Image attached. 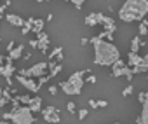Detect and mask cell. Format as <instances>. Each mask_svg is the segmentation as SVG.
<instances>
[{
    "label": "cell",
    "instance_id": "cell-1",
    "mask_svg": "<svg viewBox=\"0 0 148 124\" xmlns=\"http://www.w3.org/2000/svg\"><path fill=\"white\" fill-rule=\"evenodd\" d=\"M91 44H92V49H94V65L112 67L115 61L120 59V51L117 49V45L113 42L103 40L99 37H92Z\"/></svg>",
    "mask_w": 148,
    "mask_h": 124
},
{
    "label": "cell",
    "instance_id": "cell-2",
    "mask_svg": "<svg viewBox=\"0 0 148 124\" xmlns=\"http://www.w3.org/2000/svg\"><path fill=\"white\" fill-rule=\"evenodd\" d=\"M148 14V0H125L119 9V18L124 23L143 21Z\"/></svg>",
    "mask_w": 148,
    "mask_h": 124
},
{
    "label": "cell",
    "instance_id": "cell-3",
    "mask_svg": "<svg viewBox=\"0 0 148 124\" xmlns=\"http://www.w3.org/2000/svg\"><path fill=\"white\" fill-rule=\"evenodd\" d=\"M86 74H91L89 70H80V72H75L71 74L68 81H63L59 82V87L63 89V93H66L68 96H77L80 94L82 87H84V82H86Z\"/></svg>",
    "mask_w": 148,
    "mask_h": 124
},
{
    "label": "cell",
    "instance_id": "cell-4",
    "mask_svg": "<svg viewBox=\"0 0 148 124\" xmlns=\"http://www.w3.org/2000/svg\"><path fill=\"white\" fill-rule=\"evenodd\" d=\"M2 119L4 121H12L14 124H33L35 122V115H33V112L28 105L19 107L12 112H5L2 115Z\"/></svg>",
    "mask_w": 148,
    "mask_h": 124
},
{
    "label": "cell",
    "instance_id": "cell-5",
    "mask_svg": "<svg viewBox=\"0 0 148 124\" xmlns=\"http://www.w3.org/2000/svg\"><path fill=\"white\" fill-rule=\"evenodd\" d=\"M49 70V63H44V61H40V63H35L33 67L30 68H23L19 70V75H25V77H44L45 72Z\"/></svg>",
    "mask_w": 148,
    "mask_h": 124
},
{
    "label": "cell",
    "instance_id": "cell-6",
    "mask_svg": "<svg viewBox=\"0 0 148 124\" xmlns=\"http://www.w3.org/2000/svg\"><path fill=\"white\" fill-rule=\"evenodd\" d=\"M40 114H42V117H44V121H45V122L58 124V122L61 121L59 108H58V107H54V105H47V107H44V108L40 110Z\"/></svg>",
    "mask_w": 148,
    "mask_h": 124
},
{
    "label": "cell",
    "instance_id": "cell-7",
    "mask_svg": "<svg viewBox=\"0 0 148 124\" xmlns=\"http://www.w3.org/2000/svg\"><path fill=\"white\" fill-rule=\"evenodd\" d=\"M16 79H18V82H19V84H23V86H25V87H26L30 93H33V94H35V93H38L40 86H38V82H35L33 79H30V77H25V75H18Z\"/></svg>",
    "mask_w": 148,
    "mask_h": 124
},
{
    "label": "cell",
    "instance_id": "cell-8",
    "mask_svg": "<svg viewBox=\"0 0 148 124\" xmlns=\"http://www.w3.org/2000/svg\"><path fill=\"white\" fill-rule=\"evenodd\" d=\"M103 19H105V14L103 12H91V14H87L84 18V23L87 26H96V25H101Z\"/></svg>",
    "mask_w": 148,
    "mask_h": 124
},
{
    "label": "cell",
    "instance_id": "cell-9",
    "mask_svg": "<svg viewBox=\"0 0 148 124\" xmlns=\"http://www.w3.org/2000/svg\"><path fill=\"white\" fill-rule=\"evenodd\" d=\"M125 70H127V63L122 61V59H119L112 65V77H124Z\"/></svg>",
    "mask_w": 148,
    "mask_h": 124
},
{
    "label": "cell",
    "instance_id": "cell-10",
    "mask_svg": "<svg viewBox=\"0 0 148 124\" xmlns=\"http://www.w3.org/2000/svg\"><path fill=\"white\" fill-rule=\"evenodd\" d=\"M37 40H38V49L42 51V54H47V49H49V35L45 32H40V33H37Z\"/></svg>",
    "mask_w": 148,
    "mask_h": 124
},
{
    "label": "cell",
    "instance_id": "cell-11",
    "mask_svg": "<svg viewBox=\"0 0 148 124\" xmlns=\"http://www.w3.org/2000/svg\"><path fill=\"white\" fill-rule=\"evenodd\" d=\"M14 72H16V68H14V61L7 56L5 63H4V74H2V77H5V81H9V79L14 75Z\"/></svg>",
    "mask_w": 148,
    "mask_h": 124
},
{
    "label": "cell",
    "instance_id": "cell-12",
    "mask_svg": "<svg viewBox=\"0 0 148 124\" xmlns=\"http://www.w3.org/2000/svg\"><path fill=\"white\" fill-rule=\"evenodd\" d=\"M141 61H143V56H141L139 52H131V51H129V54H127V65H129L131 68L139 67Z\"/></svg>",
    "mask_w": 148,
    "mask_h": 124
},
{
    "label": "cell",
    "instance_id": "cell-13",
    "mask_svg": "<svg viewBox=\"0 0 148 124\" xmlns=\"http://www.w3.org/2000/svg\"><path fill=\"white\" fill-rule=\"evenodd\" d=\"M136 124H148V100L141 105V112L136 119Z\"/></svg>",
    "mask_w": 148,
    "mask_h": 124
},
{
    "label": "cell",
    "instance_id": "cell-14",
    "mask_svg": "<svg viewBox=\"0 0 148 124\" xmlns=\"http://www.w3.org/2000/svg\"><path fill=\"white\" fill-rule=\"evenodd\" d=\"M5 19H7L12 26H19V28H23V26H25V21H26V19H23V18L18 16V14H7Z\"/></svg>",
    "mask_w": 148,
    "mask_h": 124
},
{
    "label": "cell",
    "instance_id": "cell-15",
    "mask_svg": "<svg viewBox=\"0 0 148 124\" xmlns=\"http://www.w3.org/2000/svg\"><path fill=\"white\" fill-rule=\"evenodd\" d=\"M132 72H134V75H136V74H148V54L143 56L141 65H139V67H134Z\"/></svg>",
    "mask_w": 148,
    "mask_h": 124
},
{
    "label": "cell",
    "instance_id": "cell-16",
    "mask_svg": "<svg viewBox=\"0 0 148 124\" xmlns=\"http://www.w3.org/2000/svg\"><path fill=\"white\" fill-rule=\"evenodd\" d=\"M28 107L32 108L33 114H35V112H40V110H42V98H40V96H33V98L30 100Z\"/></svg>",
    "mask_w": 148,
    "mask_h": 124
},
{
    "label": "cell",
    "instance_id": "cell-17",
    "mask_svg": "<svg viewBox=\"0 0 148 124\" xmlns=\"http://www.w3.org/2000/svg\"><path fill=\"white\" fill-rule=\"evenodd\" d=\"M23 51H25V45H21V44H19V45H16V47L9 52V58H11L12 61H16V59H19V58L23 56Z\"/></svg>",
    "mask_w": 148,
    "mask_h": 124
},
{
    "label": "cell",
    "instance_id": "cell-18",
    "mask_svg": "<svg viewBox=\"0 0 148 124\" xmlns=\"http://www.w3.org/2000/svg\"><path fill=\"white\" fill-rule=\"evenodd\" d=\"M44 25H45V21H42V19H33V28H32V32H33V33L44 32Z\"/></svg>",
    "mask_w": 148,
    "mask_h": 124
},
{
    "label": "cell",
    "instance_id": "cell-19",
    "mask_svg": "<svg viewBox=\"0 0 148 124\" xmlns=\"http://www.w3.org/2000/svg\"><path fill=\"white\" fill-rule=\"evenodd\" d=\"M139 45H141V39H139V35H136L131 40V52H139Z\"/></svg>",
    "mask_w": 148,
    "mask_h": 124
},
{
    "label": "cell",
    "instance_id": "cell-20",
    "mask_svg": "<svg viewBox=\"0 0 148 124\" xmlns=\"http://www.w3.org/2000/svg\"><path fill=\"white\" fill-rule=\"evenodd\" d=\"M63 52V47H56V49H52L51 52H49V59L52 61V59H56L58 58V54H61Z\"/></svg>",
    "mask_w": 148,
    "mask_h": 124
},
{
    "label": "cell",
    "instance_id": "cell-21",
    "mask_svg": "<svg viewBox=\"0 0 148 124\" xmlns=\"http://www.w3.org/2000/svg\"><path fill=\"white\" fill-rule=\"evenodd\" d=\"M138 32H139V37H141V35H146V37H148V26L145 25V21H141V23H139Z\"/></svg>",
    "mask_w": 148,
    "mask_h": 124
},
{
    "label": "cell",
    "instance_id": "cell-22",
    "mask_svg": "<svg viewBox=\"0 0 148 124\" xmlns=\"http://www.w3.org/2000/svg\"><path fill=\"white\" fill-rule=\"evenodd\" d=\"M61 70H63V65H61V63H58L54 68H51V74H49V75H51V77H56V75H58Z\"/></svg>",
    "mask_w": 148,
    "mask_h": 124
},
{
    "label": "cell",
    "instance_id": "cell-23",
    "mask_svg": "<svg viewBox=\"0 0 148 124\" xmlns=\"http://www.w3.org/2000/svg\"><path fill=\"white\" fill-rule=\"evenodd\" d=\"M146 100H148V93H146V91H139V94H138V101H139V105H143Z\"/></svg>",
    "mask_w": 148,
    "mask_h": 124
},
{
    "label": "cell",
    "instance_id": "cell-24",
    "mask_svg": "<svg viewBox=\"0 0 148 124\" xmlns=\"http://www.w3.org/2000/svg\"><path fill=\"white\" fill-rule=\"evenodd\" d=\"M132 91H134V86H132V84H129L127 87H124L122 96H131V94H132Z\"/></svg>",
    "mask_w": 148,
    "mask_h": 124
},
{
    "label": "cell",
    "instance_id": "cell-25",
    "mask_svg": "<svg viewBox=\"0 0 148 124\" xmlns=\"http://www.w3.org/2000/svg\"><path fill=\"white\" fill-rule=\"evenodd\" d=\"M87 114H89V112H87V108H80V110H77V115H79V119H80V121H84V119L87 117Z\"/></svg>",
    "mask_w": 148,
    "mask_h": 124
},
{
    "label": "cell",
    "instance_id": "cell-26",
    "mask_svg": "<svg viewBox=\"0 0 148 124\" xmlns=\"http://www.w3.org/2000/svg\"><path fill=\"white\" fill-rule=\"evenodd\" d=\"M66 108H68L70 114H75V112H77V107H75V103H73V101H68V103H66Z\"/></svg>",
    "mask_w": 148,
    "mask_h": 124
},
{
    "label": "cell",
    "instance_id": "cell-27",
    "mask_svg": "<svg viewBox=\"0 0 148 124\" xmlns=\"http://www.w3.org/2000/svg\"><path fill=\"white\" fill-rule=\"evenodd\" d=\"M18 100H19L23 105H28V103H30V100H32V96H30V94H25V96H18Z\"/></svg>",
    "mask_w": 148,
    "mask_h": 124
},
{
    "label": "cell",
    "instance_id": "cell-28",
    "mask_svg": "<svg viewBox=\"0 0 148 124\" xmlns=\"http://www.w3.org/2000/svg\"><path fill=\"white\" fill-rule=\"evenodd\" d=\"M70 2L75 6V9H82V6H84V2L86 0H70Z\"/></svg>",
    "mask_w": 148,
    "mask_h": 124
},
{
    "label": "cell",
    "instance_id": "cell-29",
    "mask_svg": "<svg viewBox=\"0 0 148 124\" xmlns=\"http://www.w3.org/2000/svg\"><path fill=\"white\" fill-rule=\"evenodd\" d=\"M96 75H92V74H87V77H86V82H89V84H96Z\"/></svg>",
    "mask_w": 148,
    "mask_h": 124
},
{
    "label": "cell",
    "instance_id": "cell-30",
    "mask_svg": "<svg viewBox=\"0 0 148 124\" xmlns=\"http://www.w3.org/2000/svg\"><path fill=\"white\" fill-rule=\"evenodd\" d=\"M96 105H98V108H105V107H108V101H105V100H98Z\"/></svg>",
    "mask_w": 148,
    "mask_h": 124
},
{
    "label": "cell",
    "instance_id": "cell-31",
    "mask_svg": "<svg viewBox=\"0 0 148 124\" xmlns=\"http://www.w3.org/2000/svg\"><path fill=\"white\" fill-rule=\"evenodd\" d=\"M49 93H51L52 96H56V94H58V87H56V86H51V87H49Z\"/></svg>",
    "mask_w": 148,
    "mask_h": 124
},
{
    "label": "cell",
    "instance_id": "cell-32",
    "mask_svg": "<svg viewBox=\"0 0 148 124\" xmlns=\"http://www.w3.org/2000/svg\"><path fill=\"white\" fill-rule=\"evenodd\" d=\"M7 103H11V101H9L7 98H4V96H2V98H0V107H5Z\"/></svg>",
    "mask_w": 148,
    "mask_h": 124
},
{
    "label": "cell",
    "instance_id": "cell-33",
    "mask_svg": "<svg viewBox=\"0 0 148 124\" xmlns=\"http://www.w3.org/2000/svg\"><path fill=\"white\" fill-rule=\"evenodd\" d=\"M30 45H32V47H38V40H37V39L30 40Z\"/></svg>",
    "mask_w": 148,
    "mask_h": 124
},
{
    "label": "cell",
    "instance_id": "cell-34",
    "mask_svg": "<svg viewBox=\"0 0 148 124\" xmlns=\"http://www.w3.org/2000/svg\"><path fill=\"white\" fill-rule=\"evenodd\" d=\"M89 107H91V108H98V105H96V100H89Z\"/></svg>",
    "mask_w": 148,
    "mask_h": 124
},
{
    "label": "cell",
    "instance_id": "cell-35",
    "mask_svg": "<svg viewBox=\"0 0 148 124\" xmlns=\"http://www.w3.org/2000/svg\"><path fill=\"white\" fill-rule=\"evenodd\" d=\"M63 59H64V56H63V52H61V54H58V58H56V63H61Z\"/></svg>",
    "mask_w": 148,
    "mask_h": 124
},
{
    "label": "cell",
    "instance_id": "cell-36",
    "mask_svg": "<svg viewBox=\"0 0 148 124\" xmlns=\"http://www.w3.org/2000/svg\"><path fill=\"white\" fill-rule=\"evenodd\" d=\"M5 7H7L5 4H4V6H0V18H2V16H4V12H5Z\"/></svg>",
    "mask_w": 148,
    "mask_h": 124
},
{
    "label": "cell",
    "instance_id": "cell-37",
    "mask_svg": "<svg viewBox=\"0 0 148 124\" xmlns=\"http://www.w3.org/2000/svg\"><path fill=\"white\" fill-rule=\"evenodd\" d=\"M80 44H82V45H87V44H91V39H82Z\"/></svg>",
    "mask_w": 148,
    "mask_h": 124
},
{
    "label": "cell",
    "instance_id": "cell-38",
    "mask_svg": "<svg viewBox=\"0 0 148 124\" xmlns=\"http://www.w3.org/2000/svg\"><path fill=\"white\" fill-rule=\"evenodd\" d=\"M14 49V42H9V45H7V52H11Z\"/></svg>",
    "mask_w": 148,
    "mask_h": 124
},
{
    "label": "cell",
    "instance_id": "cell-39",
    "mask_svg": "<svg viewBox=\"0 0 148 124\" xmlns=\"http://www.w3.org/2000/svg\"><path fill=\"white\" fill-rule=\"evenodd\" d=\"M4 74V65H0V75Z\"/></svg>",
    "mask_w": 148,
    "mask_h": 124
},
{
    "label": "cell",
    "instance_id": "cell-40",
    "mask_svg": "<svg viewBox=\"0 0 148 124\" xmlns=\"http://www.w3.org/2000/svg\"><path fill=\"white\" fill-rule=\"evenodd\" d=\"M0 124H9V122L7 121H0Z\"/></svg>",
    "mask_w": 148,
    "mask_h": 124
},
{
    "label": "cell",
    "instance_id": "cell-41",
    "mask_svg": "<svg viewBox=\"0 0 148 124\" xmlns=\"http://www.w3.org/2000/svg\"><path fill=\"white\" fill-rule=\"evenodd\" d=\"M37 2H51V0H37Z\"/></svg>",
    "mask_w": 148,
    "mask_h": 124
},
{
    "label": "cell",
    "instance_id": "cell-42",
    "mask_svg": "<svg viewBox=\"0 0 148 124\" xmlns=\"http://www.w3.org/2000/svg\"><path fill=\"white\" fill-rule=\"evenodd\" d=\"M143 21H145V25H146V26H148V19H143Z\"/></svg>",
    "mask_w": 148,
    "mask_h": 124
},
{
    "label": "cell",
    "instance_id": "cell-43",
    "mask_svg": "<svg viewBox=\"0 0 148 124\" xmlns=\"http://www.w3.org/2000/svg\"><path fill=\"white\" fill-rule=\"evenodd\" d=\"M64 2H70V0H64Z\"/></svg>",
    "mask_w": 148,
    "mask_h": 124
},
{
    "label": "cell",
    "instance_id": "cell-44",
    "mask_svg": "<svg viewBox=\"0 0 148 124\" xmlns=\"http://www.w3.org/2000/svg\"><path fill=\"white\" fill-rule=\"evenodd\" d=\"M115 124H120V122H115Z\"/></svg>",
    "mask_w": 148,
    "mask_h": 124
},
{
    "label": "cell",
    "instance_id": "cell-45",
    "mask_svg": "<svg viewBox=\"0 0 148 124\" xmlns=\"http://www.w3.org/2000/svg\"><path fill=\"white\" fill-rule=\"evenodd\" d=\"M0 40H2V37H0Z\"/></svg>",
    "mask_w": 148,
    "mask_h": 124
},
{
    "label": "cell",
    "instance_id": "cell-46",
    "mask_svg": "<svg viewBox=\"0 0 148 124\" xmlns=\"http://www.w3.org/2000/svg\"><path fill=\"white\" fill-rule=\"evenodd\" d=\"M146 40H148V37H146Z\"/></svg>",
    "mask_w": 148,
    "mask_h": 124
},
{
    "label": "cell",
    "instance_id": "cell-47",
    "mask_svg": "<svg viewBox=\"0 0 148 124\" xmlns=\"http://www.w3.org/2000/svg\"><path fill=\"white\" fill-rule=\"evenodd\" d=\"M146 79H148V77H146Z\"/></svg>",
    "mask_w": 148,
    "mask_h": 124
}]
</instances>
